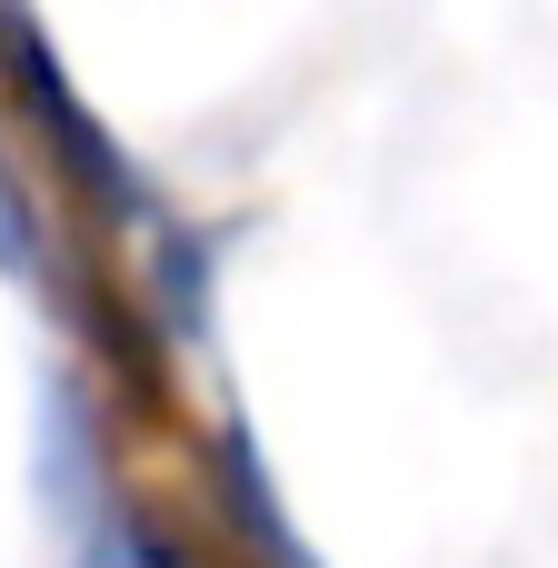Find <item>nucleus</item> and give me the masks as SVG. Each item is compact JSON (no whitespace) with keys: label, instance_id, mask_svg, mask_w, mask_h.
<instances>
[{"label":"nucleus","instance_id":"obj_1","mask_svg":"<svg viewBox=\"0 0 558 568\" xmlns=\"http://www.w3.org/2000/svg\"><path fill=\"white\" fill-rule=\"evenodd\" d=\"M0 250L20 260V210H10V190H0Z\"/></svg>","mask_w":558,"mask_h":568},{"label":"nucleus","instance_id":"obj_2","mask_svg":"<svg viewBox=\"0 0 558 568\" xmlns=\"http://www.w3.org/2000/svg\"><path fill=\"white\" fill-rule=\"evenodd\" d=\"M100 568H120V559H100Z\"/></svg>","mask_w":558,"mask_h":568}]
</instances>
